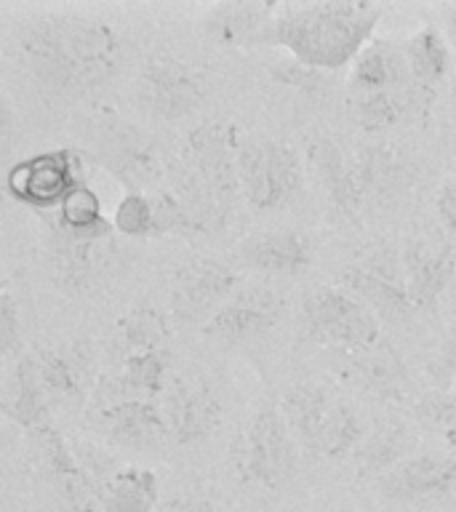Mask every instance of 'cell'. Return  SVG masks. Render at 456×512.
Here are the masks:
<instances>
[{
	"label": "cell",
	"instance_id": "cell-36",
	"mask_svg": "<svg viewBox=\"0 0 456 512\" xmlns=\"http://www.w3.org/2000/svg\"><path fill=\"white\" fill-rule=\"evenodd\" d=\"M22 344V310L16 304L14 294L3 288L0 291V355L11 358Z\"/></svg>",
	"mask_w": 456,
	"mask_h": 512
},
{
	"label": "cell",
	"instance_id": "cell-31",
	"mask_svg": "<svg viewBox=\"0 0 456 512\" xmlns=\"http://www.w3.org/2000/svg\"><path fill=\"white\" fill-rule=\"evenodd\" d=\"M310 160L312 166L318 168V176L326 184L334 206L347 214V203H350V158H344L342 150L331 139L320 136V139L310 142Z\"/></svg>",
	"mask_w": 456,
	"mask_h": 512
},
{
	"label": "cell",
	"instance_id": "cell-38",
	"mask_svg": "<svg viewBox=\"0 0 456 512\" xmlns=\"http://www.w3.org/2000/svg\"><path fill=\"white\" fill-rule=\"evenodd\" d=\"M435 214L443 230L456 235V176L446 179L435 192Z\"/></svg>",
	"mask_w": 456,
	"mask_h": 512
},
{
	"label": "cell",
	"instance_id": "cell-28",
	"mask_svg": "<svg viewBox=\"0 0 456 512\" xmlns=\"http://www.w3.org/2000/svg\"><path fill=\"white\" fill-rule=\"evenodd\" d=\"M411 446H414V438L403 427H384V430L368 435L352 459L358 464L360 478L379 480L384 472H390L403 459H408L406 454Z\"/></svg>",
	"mask_w": 456,
	"mask_h": 512
},
{
	"label": "cell",
	"instance_id": "cell-8",
	"mask_svg": "<svg viewBox=\"0 0 456 512\" xmlns=\"http://www.w3.org/2000/svg\"><path fill=\"white\" fill-rule=\"evenodd\" d=\"M83 160L75 150H46L8 168L6 192L16 203L51 214L83 182Z\"/></svg>",
	"mask_w": 456,
	"mask_h": 512
},
{
	"label": "cell",
	"instance_id": "cell-13",
	"mask_svg": "<svg viewBox=\"0 0 456 512\" xmlns=\"http://www.w3.org/2000/svg\"><path fill=\"white\" fill-rule=\"evenodd\" d=\"M283 315V296L267 286H246L203 323V334L222 342H248L259 339L278 326Z\"/></svg>",
	"mask_w": 456,
	"mask_h": 512
},
{
	"label": "cell",
	"instance_id": "cell-5",
	"mask_svg": "<svg viewBox=\"0 0 456 512\" xmlns=\"http://www.w3.org/2000/svg\"><path fill=\"white\" fill-rule=\"evenodd\" d=\"M304 328L312 342L347 352L371 350L382 342L379 315L350 291L334 286L315 288L304 296Z\"/></svg>",
	"mask_w": 456,
	"mask_h": 512
},
{
	"label": "cell",
	"instance_id": "cell-25",
	"mask_svg": "<svg viewBox=\"0 0 456 512\" xmlns=\"http://www.w3.org/2000/svg\"><path fill=\"white\" fill-rule=\"evenodd\" d=\"M158 502V475L150 467H123L107 480L99 512H155Z\"/></svg>",
	"mask_w": 456,
	"mask_h": 512
},
{
	"label": "cell",
	"instance_id": "cell-2",
	"mask_svg": "<svg viewBox=\"0 0 456 512\" xmlns=\"http://www.w3.org/2000/svg\"><path fill=\"white\" fill-rule=\"evenodd\" d=\"M384 8L371 0H318L280 3L259 46L286 48L310 70L336 72L352 67L374 40Z\"/></svg>",
	"mask_w": 456,
	"mask_h": 512
},
{
	"label": "cell",
	"instance_id": "cell-3",
	"mask_svg": "<svg viewBox=\"0 0 456 512\" xmlns=\"http://www.w3.org/2000/svg\"><path fill=\"white\" fill-rule=\"evenodd\" d=\"M240 195L256 211H272L302 192L304 171L288 142L270 136H243L238 147Z\"/></svg>",
	"mask_w": 456,
	"mask_h": 512
},
{
	"label": "cell",
	"instance_id": "cell-12",
	"mask_svg": "<svg viewBox=\"0 0 456 512\" xmlns=\"http://www.w3.org/2000/svg\"><path fill=\"white\" fill-rule=\"evenodd\" d=\"M384 499L400 504H424L446 499L456 491V459L448 454L408 456L376 480Z\"/></svg>",
	"mask_w": 456,
	"mask_h": 512
},
{
	"label": "cell",
	"instance_id": "cell-15",
	"mask_svg": "<svg viewBox=\"0 0 456 512\" xmlns=\"http://www.w3.org/2000/svg\"><path fill=\"white\" fill-rule=\"evenodd\" d=\"M400 256L406 270L408 299L414 310L432 312L456 275V251L448 243L411 238Z\"/></svg>",
	"mask_w": 456,
	"mask_h": 512
},
{
	"label": "cell",
	"instance_id": "cell-20",
	"mask_svg": "<svg viewBox=\"0 0 456 512\" xmlns=\"http://www.w3.org/2000/svg\"><path fill=\"white\" fill-rule=\"evenodd\" d=\"M46 390L40 384L38 363L35 355H24L16 360L14 374L8 379L6 398H3V411L11 422H16L27 435L46 430L48 424H54L46 406Z\"/></svg>",
	"mask_w": 456,
	"mask_h": 512
},
{
	"label": "cell",
	"instance_id": "cell-32",
	"mask_svg": "<svg viewBox=\"0 0 456 512\" xmlns=\"http://www.w3.org/2000/svg\"><path fill=\"white\" fill-rule=\"evenodd\" d=\"M352 366L358 368L360 376L366 379L368 387H374L382 395H392V392L400 390V382H403V366H400L398 352L392 350L387 339L371 347V350L350 352Z\"/></svg>",
	"mask_w": 456,
	"mask_h": 512
},
{
	"label": "cell",
	"instance_id": "cell-23",
	"mask_svg": "<svg viewBox=\"0 0 456 512\" xmlns=\"http://www.w3.org/2000/svg\"><path fill=\"white\" fill-rule=\"evenodd\" d=\"M331 406H334V400L328 398V392L318 382H296L283 392L278 408L286 419L288 430L294 432V438L307 451H312Z\"/></svg>",
	"mask_w": 456,
	"mask_h": 512
},
{
	"label": "cell",
	"instance_id": "cell-16",
	"mask_svg": "<svg viewBox=\"0 0 456 512\" xmlns=\"http://www.w3.org/2000/svg\"><path fill=\"white\" fill-rule=\"evenodd\" d=\"M96 422L110 443L131 451H152L171 440V427L155 400H120L99 408Z\"/></svg>",
	"mask_w": 456,
	"mask_h": 512
},
{
	"label": "cell",
	"instance_id": "cell-34",
	"mask_svg": "<svg viewBox=\"0 0 456 512\" xmlns=\"http://www.w3.org/2000/svg\"><path fill=\"white\" fill-rule=\"evenodd\" d=\"M112 227L128 238H152L155 235V211H152L150 195L126 192L112 211Z\"/></svg>",
	"mask_w": 456,
	"mask_h": 512
},
{
	"label": "cell",
	"instance_id": "cell-14",
	"mask_svg": "<svg viewBox=\"0 0 456 512\" xmlns=\"http://www.w3.org/2000/svg\"><path fill=\"white\" fill-rule=\"evenodd\" d=\"M163 398L171 440L179 446H195L206 440L222 422V400L200 379H174Z\"/></svg>",
	"mask_w": 456,
	"mask_h": 512
},
{
	"label": "cell",
	"instance_id": "cell-18",
	"mask_svg": "<svg viewBox=\"0 0 456 512\" xmlns=\"http://www.w3.org/2000/svg\"><path fill=\"white\" fill-rule=\"evenodd\" d=\"M48 254L56 280L67 288L94 283L112 259V238H80L48 222Z\"/></svg>",
	"mask_w": 456,
	"mask_h": 512
},
{
	"label": "cell",
	"instance_id": "cell-33",
	"mask_svg": "<svg viewBox=\"0 0 456 512\" xmlns=\"http://www.w3.org/2000/svg\"><path fill=\"white\" fill-rule=\"evenodd\" d=\"M416 422L456 446V390H430L414 403Z\"/></svg>",
	"mask_w": 456,
	"mask_h": 512
},
{
	"label": "cell",
	"instance_id": "cell-9",
	"mask_svg": "<svg viewBox=\"0 0 456 512\" xmlns=\"http://www.w3.org/2000/svg\"><path fill=\"white\" fill-rule=\"evenodd\" d=\"M30 438L40 448L46 464L54 512H99L110 478L102 480L88 464L80 462V456L56 430V424H48L46 430L35 432Z\"/></svg>",
	"mask_w": 456,
	"mask_h": 512
},
{
	"label": "cell",
	"instance_id": "cell-29",
	"mask_svg": "<svg viewBox=\"0 0 456 512\" xmlns=\"http://www.w3.org/2000/svg\"><path fill=\"white\" fill-rule=\"evenodd\" d=\"M168 336H171V326L155 307H134L118 323V344L120 350L126 352V358L163 350Z\"/></svg>",
	"mask_w": 456,
	"mask_h": 512
},
{
	"label": "cell",
	"instance_id": "cell-26",
	"mask_svg": "<svg viewBox=\"0 0 456 512\" xmlns=\"http://www.w3.org/2000/svg\"><path fill=\"white\" fill-rule=\"evenodd\" d=\"M48 222L70 235H80V238H112V232H115L112 222H107V216H104L102 200L86 182H80L64 198V203L56 208Z\"/></svg>",
	"mask_w": 456,
	"mask_h": 512
},
{
	"label": "cell",
	"instance_id": "cell-17",
	"mask_svg": "<svg viewBox=\"0 0 456 512\" xmlns=\"http://www.w3.org/2000/svg\"><path fill=\"white\" fill-rule=\"evenodd\" d=\"M408 163L390 144H366L350 158V203L347 214H358L374 200L395 195L406 182Z\"/></svg>",
	"mask_w": 456,
	"mask_h": 512
},
{
	"label": "cell",
	"instance_id": "cell-37",
	"mask_svg": "<svg viewBox=\"0 0 456 512\" xmlns=\"http://www.w3.org/2000/svg\"><path fill=\"white\" fill-rule=\"evenodd\" d=\"M432 376L440 384L456 382V326L448 328V334L440 339L438 352L432 358Z\"/></svg>",
	"mask_w": 456,
	"mask_h": 512
},
{
	"label": "cell",
	"instance_id": "cell-35",
	"mask_svg": "<svg viewBox=\"0 0 456 512\" xmlns=\"http://www.w3.org/2000/svg\"><path fill=\"white\" fill-rule=\"evenodd\" d=\"M152 211H155V235L152 238H163V235H200L198 224L192 214L184 208L174 190H160L152 195Z\"/></svg>",
	"mask_w": 456,
	"mask_h": 512
},
{
	"label": "cell",
	"instance_id": "cell-19",
	"mask_svg": "<svg viewBox=\"0 0 456 512\" xmlns=\"http://www.w3.org/2000/svg\"><path fill=\"white\" fill-rule=\"evenodd\" d=\"M414 78L408 70L403 43L374 38L350 67V96L379 94V91H408Z\"/></svg>",
	"mask_w": 456,
	"mask_h": 512
},
{
	"label": "cell",
	"instance_id": "cell-1",
	"mask_svg": "<svg viewBox=\"0 0 456 512\" xmlns=\"http://www.w3.org/2000/svg\"><path fill=\"white\" fill-rule=\"evenodd\" d=\"M11 51L35 86L54 96H88L126 62V43L110 22L83 14H35L14 27Z\"/></svg>",
	"mask_w": 456,
	"mask_h": 512
},
{
	"label": "cell",
	"instance_id": "cell-21",
	"mask_svg": "<svg viewBox=\"0 0 456 512\" xmlns=\"http://www.w3.org/2000/svg\"><path fill=\"white\" fill-rule=\"evenodd\" d=\"M280 3H222L206 16V32L222 46H259Z\"/></svg>",
	"mask_w": 456,
	"mask_h": 512
},
{
	"label": "cell",
	"instance_id": "cell-40",
	"mask_svg": "<svg viewBox=\"0 0 456 512\" xmlns=\"http://www.w3.org/2000/svg\"><path fill=\"white\" fill-rule=\"evenodd\" d=\"M438 11L443 14V19H446L448 35H451V38H454V43H456V3H443Z\"/></svg>",
	"mask_w": 456,
	"mask_h": 512
},
{
	"label": "cell",
	"instance_id": "cell-22",
	"mask_svg": "<svg viewBox=\"0 0 456 512\" xmlns=\"http://www.w3.org/2000/svg\"><path fill=\"white\" fill-rule=\"evenodd\" d=\"M243 259L259 272L294 275L312 262V243L302 232H267L262 238L248 240Z\"/></svg>",
	"mask_w": 456,
	"mask_h": 512
},
{
	"label": "cell",
	"instance_id": "cell-30",
	"mask_svg": "<svg viewBox=\"0 0 456 512\" xmlns=\"http://www.w3.org/2000/svg\"><path fill=\"white\" fill-rule=\"evenodd\" d=\"M35 363H38V376L46 395L62 400L86 398V379H83V366L78 358L62 350H40L35 355Z\"/></svg>",
	"mask_w": 456,
	"mask_h": 512
},
{
	"label": "cell",
	"instance_id": "cell-39",
	"mask_svg": "<svg viewBox=\"0 0 456 512\" xmlns=\"http://www.w3.org/2000/svg\"><path fill=\"white\" fill-rule=\"evenodd\" d=\"M166 512H216L214 504L200 496H176L166 504Z\"/></svg>",
	"mask_w": 456,
	"mask_h": 512
},
{
	"label": "cell",
	"instance_id": "cell-7",
	"mask_svg": "<svg viewBox=\"0 0 456 512\" xmlns=\"http://www.w3.org/2000/svg\"><path fill=\"white\" fill-rule=\"evenodd\" d=\"M206 94V75L179 56L152 54L136 75V104L158 120L187 118Z\"/></svg>",
	"mask_w": 456,
	"mask_h": 512
},
{
	"label": "cell",
	"instance_id": "cell-6",
	"mask_svg": "<svg viewBox=\"0 0 456 512\" xmlns=\"http://www.w3.org/2000/svg\"><path fill=\"white\" fill-rule=\"evenodd\" d=\"M240 128L230 120H208L187 134L184 142V166L198 176V182L216 200L224 216H230L240 192L238 147Z\"/></svg>",
	"mask_w": 456,
	"mask_h": 512
},
{
	"label": "cell",
	"instance_id": "cell-27",
	"mask_svg": "<svg viewBox=\"0 0 456 512\" xmlns=\"http://www.w3.org/2000/svg\"><path fill=\"white\" fill-rule=\"evenodd\" d=\"M363 440H366L363 416L350 403H334L331 411H328L326 422L320 427V435L315 440L312 454L331 459V462H339V459L355 456Z\"/></svg>",
	"mask_w": 456,
	"mask_h": 512
},
{
	"label": "cell",
	"instance_id": "cell-24",
	"mask_svg": "<svg viewBox=\"0 0 456 512\" xmlns=\"http://www.w3.org/2000/svg\"><path fill=\"white\" fill-rule=\"evenodd\" d=\"M403 51L416 86L427 94H438V88L451 75V46L446 35L427 24L403 40Z\"/></svg>",
	"mask_w": 456,
	"mask_h": 512
},
{
	"label": "cell",
	"instance_id": "cell-10",
	"mask_svg": "<svg viewBox=\"0 0 456 512\" xmlns=\"http://www.w3.org/2000/svg\"><path fill=\"white\" fill-rule=\"evenodd\" d=\"M342 286L360 302L371 307L376 315L387 318H408L414 312V304L408 299L406 270H403V256L395 254L392 248H376L368 251L360 262L347 264L342 272Z\"/></svg>",
	"mask_w": 456,
	"mask_h": 512
},
{
	"label": "cell",
	"instance_id": "cell-11",
	"mask_svg": "<svg viewBox=\"0 0 456 512\" xmlns=\"http://www.w3.org/2000/svg\"><path fill=\"white\" fill-rule=\"evenodd\" d=\"M240 291L238 272L219 259L182 264L171 283V312L179 320H211Z\"/></svg>",
	"mask_w": 456,
	"mask_h": 512
},
{
	"label": "cell",
	"instance_id": "cell-4",
	"mask_svg": "<svg viewBox=\"0 0 456 512\" xmlns=\"http://www.w3.org/2000/svg\"><path fill=\"white\" fill-rule=\"evenodd\" d=\"M299 440L288 430L280 408H262L248 422L235 448V470L240 480L264 491H280L299 470Z\"/></svg>",
	"mask_w": 456,
	"mask_h": 512
}]
</instances>
